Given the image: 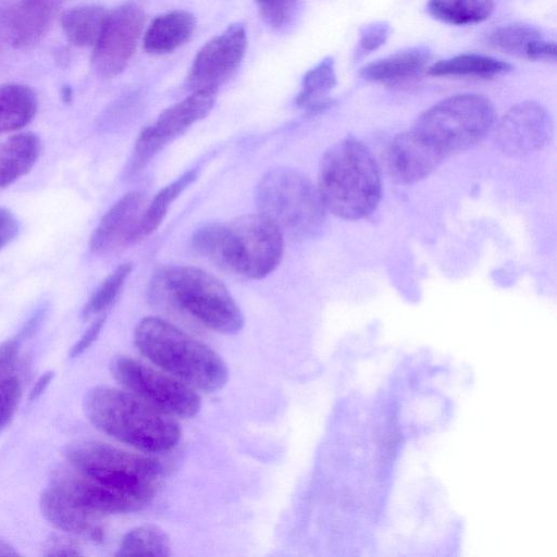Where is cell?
<instances>
[{"instance_id":"1","label":"cell","mask_w":557,"mask_h":557,"mask_svg":"<svg viewBox=\"0 0 557 557\" xmlns=\"http://www.w3.org/2000/svg\"><path fill=\"white\" fill-rule=\"evenodd\" d=\"M191 248L230 273L260 280L280 264L284 240L280 230L257 213L201 226L191 237Z\"/></svg>"},{"instance_id":"28","label":"cell","mask_w":557,"mask_h":557,"mask_svg":"<svg viewBox=\"0 0 557 557\" xmlns=\"http://www.w3.org/2000/svg\"><path fill=\"white\" fill-rule=\"evenodd\" d=\"M171 554L168 535L154 524H144L127 532L116 552V556H158Z\"/></svg>"},{"instance_id":"38","label":"cell","mask_w":557,"mask_h":557,"mask_svg":"<svg viewBox=\"0 0 557 557\" xmlns=\"http://www.w3.org/2000/svg\"><path fill=\"white\" fill-rule=\"evenodd\" d=\"M20 347V339L10 338L0 344V373L15 359Z\"/></svg>"},{"instance_id":"23","label":"cell","mask_w":557,"mask_h":557,"mask_svg":"<svg viewBox=\"0 0 557 557\" xmlns=\"http://www.w3.org/2000/svg\"><path fill=\"white\" fill-rule=\"evenodd\" d=\"M336 86L334 60L326 57L309 70L302 79L301 90L295 102L308 112H319L331 103L330 91Z\"/></svg>"},{"instance_id":"20","label":"cell","mask_w":557,"mask_h":557,"mask_svg":"<svg viewBox=\"0 0 557 557\" xmlns=\"http://www.w3.org/2000/svg\"><path fill=\"white\" fill-rule=\"evenodd\" d=\"M41 140L33 132L11 135L0 144V188L28 174L41 153Z\"/></svg>"},{"instance_id":"6","label":"cell","mask_w":557,"mask_h":557,"mask_svg":"<svg viewBox=\"0 0 557 557\" xmlns=\"http://www.w3.org/2000/svg\"><path fill=\"white\" fill-rule=\"evenodd\" d=\"M255 198L259 213L293 239L312 238L323 227L326 209L319 190L297 170L276 168L267 172Z\"/></svg>"},{"instance_id":"16","label":"cell","mask_w":557,"mask_h":557,"mask_svg":"<svg viewBox=\"0 0 557 557\" xmlns=\"http://www.w3.org/2000/svg\"><path fill=\"white\" fill-rule=\"evenodd\" d=\"M444 158L411 128L398 134L388 144L384 164L394 182L412 184L432 173Z\"/></svg>"},{"instance_id":"21","label":"cell","mask_w":557,"mask_h":557,"mask_svg":"<svg viewBox=\"0 0 557 557\" xmlns=\"http://www.w3.org/2000/svg\"><path fill=\"white\" fill-rule=\"evenodd\" d=\"M196 27L195 16L175 10L157 16L144 36V48L150 54L172 52L189 40Z\"/></svg>"},{"instance_id":"37","label":"cell","mask_w":557,"mask_h":557,"mask_svg":"<svg viewBox=\"0 0 557 557\" xmlns=\"http://www.w3.org/2000/svg\"><path fill=\"white\" fill-rule=\"evenodd\" d=\"M79 547L72 541L53 537L49 540L45 547V556H78L81 555Z\"/></svg>"},{"instance_id":"32","label":"cell","mask_w":557,"mask_h":557,"mask_svg":"<svg viewBox=\"0 0 557 557\" xmlns=\"http://www.w3.org/2000/svg\"><path fill=\"white\" fill-rule=\"evenodd\" d=\"M21 395L22 388L17 377L9 376L0 381V431L14 417Z\"/></svg>"},{"instance_id":"7","label":"cell","mask_w":557,"mask_h":557,"mask_svg":"<svg viewBox=\"0 0 557 557\" xmlns=\"http://www.w3.org/2000/svg\"><path fill=\"white\" fill-rule=\"evenodd\" d=\"M65 456L71 467L82 474L147 504L162 473L154 458L96 441L71 444Z\"/></svg>"},{"instance_id":"30","label":"cell","mask_w":557,"mask_h":557,"mask_svg":"<svg viewBox=\"0 0 557 557\" xmlns=\"http://www.w3.org/2000/svg\"><path fill=\"white\" fill-rule=\"evenodd\" d=\"M133 269L132 262H125L114 269L97 287L83 309V317L100 313L112 305L120 294Z\"/></svg>"},{"instance_id":"4","label":"cell","mask_w":557,"mask_h":557,"mask_svg":"<svg viewBox=\"0 0 557 557\" xmlns=\"http://www.w3.org/2000/svg\"><path fill=\"white\" fill-rule=\"evenodd\" d=\"M134 343L148 360L195 389L213 393L228 381V369L220 355L161 318L140 320Z\"/></svg>"},{"instance_id":"10","label":"cell","mask_w":557,"mask_h":557,"mask_svg":"<svg viewBox=\"0 0 557 557\" xmlns=\"http://www.w3.org/2000/svg\"><path fill=\"white\" fill-rule=\"evenodd\" d=\"M144 22L145 13L134 2L107 13L91 57L92 67L99 76L111 78L125 70L135 52Z\"/></svg>"},{"instance_id":"9","label":"cell","mask_w":557,"mask_h":557,"mask_svg":"<svg viewBox=\"0 0 557 557\" xmlns=\"http://www.w3.org/2000/svg\"><path fill=\"white\" fill-rule=\"evenodd\" d=\"M110 369L126 391L173 417L191 418L201 408V398L194 387L137 359L115 357Z\"/></svg>"},{"instance_id":"8","label":"cell","mask_w":557,"mask_h":557,"mask_svg":"<svg viewBox=\"0 0 557 557\" xmlns=\"http://www.w3.org/2000/svg\"><path fill=\"white\" fill-rule=\"evenodd\" d=\"M495 121L493 103L478 94L443 99L424 111L412 129L446 157L479 144Z\"/></svg>"},{"instance_id":"13","label":"cell","mask_w":557,"mask_h":557,"mask_svg":"<svg viewBox=\"0 0 557 557\" xmlns=\"http://www.w3.org/2000/svg\"><path fill=\"white\" fill-rule=\"evenodd\" d=\"M49 487L78 508L97 516L135 512L148 505L137 497L107 487L73 468L55 471Z\"/></svg>"},{"instance_id":"33","label":"cell","mask_w":557,"mask_h":557,"mask_svg":"<svg viewBox=\"0 0 557 557\" xmlns=\"http://www.w3.org/2000/svg\"><path fill=\"white\" fill-rule=\"evenodd\" d=\"M392 28L386 22H375L363 26L360 30L359 47L363 53L380 48L387 40Z\"/></svg>"},{"instance_id":"14","label":"cell","mask_w":557,"mask_h":557,"mask_svg":"<svg viewBox=\"0 0 557 557\" xmlns=\"http://www.w3.org/2000/svg\"><path fill=\"white\" fill-rule=\"evenodd\" d=\"M552 133L553 122L546 109L537 102L524 101L503 115L495 140L503 153L523 157L543 148Z\"/></svg>"},{"instance_id":"27","label":"cell","mask_w":557,"mask_h":557,"mask_svg":"<svg viewBox=\"0 0 557 557\" xmlns=\"http://www.w3.org/2000/svg\"><path fill=\"white\" fill-rule=\"evenodd\" d=\"M197 176L198 169L189 170L158 191L143 213L138 228L139 242L148 237L159 227L171 203L197 178Z\"/></svg>"},{"instance_id":"35","label":"cell","mask_w":557,"mask_h":557,"mask_svg":"<svg viewBox=\"0 0 557 557\" xmlns=\"http://www.w3.org/2000/svg\"><path fill=\"white\" fill-rule=\"evenodd\" d=\"M18 231V221L13 212L0 207V250L14 240Z\"/></svg>"},{"instance_id":"5","label":"cell","mask_w":557,"mask_h":557,"mask_svg":"<svg viewBox=\"0 0 557 557\" xmlns=\"http://www.w3.org/2000/svg\"><path fill=\"white\" fill-rule=\"evenodd\" d=\"M149 294L156 302L218 333L235 334L245 323L227 288L198 268L168 265L158 269L151 276Z\"/></svg>"},{"instance_id":"2","label":"cell","mask_w":557,"mask_h":557,"mask_svg":"<svg viewBox=\"0 0 557 557\" xmlns=\"http://www.w3.org/2000/svg\"><path fill=\"white\" fill-rule=\"evenodd\" d=\"M83 409L99 431L144 453L171 450L182 436L175 417L126 389L95 386L85 394Z\"/></svg>"},{"instance_id":"18","label":"cell","mask_w":557,"mask_h":557,"mask_svg":"<svg viewBox=\"0 0 557 557\" xmlns=\"http://www.w3.org/2000/svg\"><path fill=\"white\" fill-rule=\"evenodd\" d=\"M39 507L46 520L55 529L101 542L104 536L99 516L70 503L51 487L40 495Z\"/></svg>"},{"instance_id":"3","label":"cell","mask_w":557,"mask_h":557,"mask_svg":"<svg viewBox=\"0 0 557 557\" xmlns=\"http://www.w3.org/2000/svg\"><path fill=\"white\" fill-rule=\"evenodd\" d=\"M317 188L325 209L336 216L351 221L367 218L382 195L379 165L363 143L343 138L324 152Z\"/></svg>"},{"instance_id":"24","label":"cell","mask_w":557,"mask_h":557,"mask_svg":"<svg viewBox=\"0 0 557 557\" xmlns=\"http://www.w3.org/2000/svg\"><path fill=\"white\" fill-rule=\"evenodd\" d=\"M511 70L505 61L491 57L465 53L441 60L426 69L431 76H474L492 78Z\"/></svg>"},{"instance_id":"22","label":"cell","mask_w":557,"mask_h":557,"mask_svg":"<svg viewBox=\"0 0 557 557\" xmlns=\"http://www.w3.org/2000/svg\"><path fill=\"white\" fill-rule=\"evenodd\" d=\"M38 98L24 84L0 85V136L26 126L36 115Z\"/></svg>"},{"instance_id":"11","label":"cell","mask_w":557,"mask_h":557,"mask_svg":"<svg viewBox=\"0 0 557 557\" xmlns=\"http://www.w3.org/2000/svg\"><path fill=\"white\" fill-rule=\"evenodd\" d=\"M215 92L197 90L166 108L158 119L138 135L131 160V171H140L171 140L212 110Z\"/></svg>"},{"instance_id":"40","label":"cell","mask_w":557,"mask_h":557,"mask_svg":"<svg viewBox=\"0 0 557 557\" xmlns=\"http://www.w3.org/2000/svg\"><path fill=\"white\" fill-rule=\"evenodd\" d=\"M18 552L9 543L0 540V557H16Z\"/></svg>"},{"instance_id":"36","label":"cell","mask_w":557,"mask_h":557,"mask_svg":"<svg viewBox=\"0 0 557 557\" xmlns=\"http://www.w3.org/2000/svg\"><path fill=\"white\" fill-rule=\"evenodd\" d=\"M557 54L556 44L543 37L533 40L527 48L524 58L532 61L555 60Z\"/></svg>"},{"instance_id":"41","label":"cell","mask_w":557,"mask_h":557,"mask_svg":"<svg viewBox=\"0 0 557 557\" xmlns=\"http://www.w3.org/2000/svg\"><path fill=\"white\" fill-rule=\"evenodd\" d=\"M61 99L64 103L69 104L73 100V89L70 85H63L60 89Z\"/></svg>"},{"instance_id":"31","label":"cell","mask_w":557,"mask_h":557,"mask_svg":"<svg viewBox=\"0 0 557 557\" xmlns=\"http://www.w3.org/2000/svg\"><path fill=\"white\" fill-rule=\"evenodd\" d=\"M263 21L273 29L285 27L295 16L299 0H255Z\"/></svg>"},{"instance_id":"17","label":"cell","mask_w":557,"mask_h":557,"mask_svg":"<svg viewBox=\"0 0 557 557\" xmlns=\"http://www.w3.org/2000/svg\"><path fill=\"white\" fill-rule=\"evenodd\" d=\"M63 0H16L9 17L8 29L15 48H29L49 30Z\"/></svg>"},{"instance_id":"26","label":"cell","mask_w":557,"mask_h":557,"mask_svg":"<svg viewBox=\"0 0 557 557\" xmlns=\"http://www.w3.org/2000/svg\"><path fill=\"white\" fill-rule=\"evenodd\" d=\"M429 14L450 25L475 24L487 20L493 10V0H429Z\"/></svg>"},{"instance_id":"34","label":"cell","mask_w":557,"mask_h":557,"mask_svg":"<svg viewBox=\"0 0 557 557\" xmlns=\"http://www.w3.org/2000/svg\"><path fill=\"white\" fill-rule=\"evenodd\" d=\"M107 315L102 314L98 317L90 326L85 331L82 337L75 343V345L71 348L70 357L75 358L84 354L97 339L99 336L104 323Z\"/></svg>"},{"instance_id":"15","label":"cell","mask_w":557,"mask_h":557,"mask_svg":"<svg viewBox=\"0 0 557 557\" xmlns=\"http://www.w3.org/2000/svg\"><path fill=\"white\" fill-rule=\"evenodd\" d=\"M146 207V197L140 191L133 190L121 197L94 230L90 251L108 255L138 243L139 223Z\"/></svg>"},{"instance_id":"29","label":"cell","mask_w":557,"mask_h":557,"mask_svg":"<svg viewBox=\"0 0 557 557\" xmlns=\"http://www.w3.org/2000/svg\"><path fill=\"white\" fill-rule=\"evenodd\" d=\"M543 37L533 26L513 24L493 30L487 42L496 50L512 55L524 57L528 46L535 39Z\"/></svg>"},{"instance_id":"39","label":"cell","mask_w":557,"mask_h":557,"mask_svg":"<svg viewBox=\"0 0 557 557\" xmlns=\"http://www.w3.org/2000/svg\"><path fill=\"white\" fill-rule=\"evenodd\" d=\"M53 376L54 373L52 371H47L42 373L35 382L33 388L30 389L29 399L35 400L38 397H40L51 383Z\"/></svg>"},{"instance_id":"12","label":"cell","mask_w":557,"mask_h":557,"mask_svg":"<svg viewBox=\"0 0 557 557\" xmlns=\"http://www.w3.org/2000/svg\"><path fill=\"white\" fill-rule=\"evenodd\" d=\"M247 48V33L243 23L231 24L211 38L196 54L187 86L193 91L215 92L238 70Z\"/></svg>"},{"instance_id":"25","label":"cell","mask_w":557,"mask_h":557,"mask_svg":"<svg viewBox=\"0 0 557 557\" xmlns=\"http://www.w3.org/2000/svg\"><path fill=\"white\" fill-rule=\"evenodd\" d=\"M107 12L96 4L72 8L61 17L67 39L78 47L94 46L100 35Z\"/></svg>"},{"instance_id":"19","label":"cell","mask_w":557,"mask_h":557,"mask_svg":"<svg viewBox=\"0 0 557 557\" xmlns=\"http://www.w3.org/2000/svg\"><path fill=\"white\" fill-rule=\"evenodd\" d=\"M430 60L425 47H413L376 60L361 69V76L385 85H400L417 78Z\"/></svg>"}]
</instances>
